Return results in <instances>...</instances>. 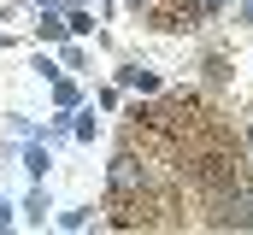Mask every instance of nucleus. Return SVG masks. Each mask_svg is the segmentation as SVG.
<instances>
[{
    "instance_id": "4",
    "label": "nucleus",
    "mask_w": 253,
    "mask_h": 235,
    "mask_svg": "<svg viewBox=\"0 0 253 235\" xmlns=\"http://www.w3.org/2000/svg\"><path fill=\"white\" fill-rule=\"evenodd\" d=\"M248 141H253V123H248Z\"/></svg>"
},
{
    "instance_id": "3",
    "label": "nucleus",
    "mask_w": 253,
    "mask_h": 235,
    "mask_svg": "<svg viewBox=\"0 0 253 235\" xmlns=\"http://www.w3.org/2000/svg\"><path fill=\"white\" fill-rule=\"evenodd\" d=\"M118 188H135V159H118V171H112Z\"/></svg>"
},
{
    "instance_id": "1",
    "label": "nucleus",
    "mask_w": 253,
    "mask_h": 235,
    "mask_svg": "<svg viewBox=\"0 0 253 235\" xmlns=\"http://www.w3.org/2000/svg\"><path fill=\"white\" fill-rule=\"evenodd\" d=\"M230 176H236V165H230L224 153H212V159H200V165H194V182H200V188H224Z\"/></svg>"
},
{
    "instance_id": "2",
    "label": "nucleus",
    "mask_w": 253,
    "mask_h": 235,
    "mask_svg": "<svg viewBox=\"0 0 253 235\" xmlns=\"http://www.w3.org/2000/svg\"><path fill=\"white\" fill-rule=\"evenodd\" d=\"M218 224L230 230V224H253V194H242V200H230L224 212H218Z\"/></svg>"
}]
</instances>
